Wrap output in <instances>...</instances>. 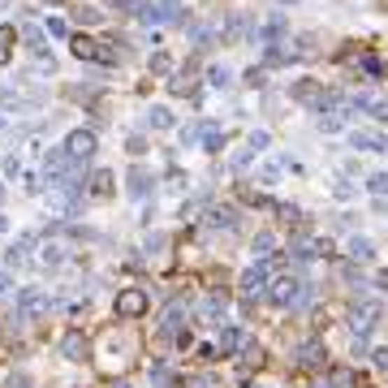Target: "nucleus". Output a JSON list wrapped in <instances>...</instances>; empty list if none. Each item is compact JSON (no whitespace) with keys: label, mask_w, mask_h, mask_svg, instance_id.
<instances>
[{"label":"nucleus","mask_w":388,"mask_h":388,"mask_svg":"<svg viewBox=\"0 0 388 388\" xmlns=\"http://www.w3.org/2000/svg\"><path fill=\"white\" fill-rule=\"evenodd\" d=\"M73 57L95 61V65H117V48H108L103 39H91V35H73Z\"/></svg>","instance_id":"obj_1"},{"label":"nucleus","mask_w":388,"mask_h":388,"mask_svg":"<svg viewBox=\"0 0 388 388\" xmlns=\"http://www.w3.org/2000/svg\"><path fill=\"white\" fill-rule=\"evenodd\" d=\"M138 13H143V22H147V26H164V22H181V17H186L177 0H147Z\"/></svg>","instance_id":"obj_2"},{"label":"nucleus","mask_w":388,"mask_h":388,"mask_svg":"<svg viewBox=\"0 0 388 388\" xmlns=\"http://www.w3.org/2000/svg\"><path fill=\"white\" fill-rule=\"evenodd\" d=\"M324 95H328V91H324V87L315 82V78H298V82L289 87V99H298V103H306V108H315V113L324 108Z\"/></svg>","instance_id":"obj_3"},{"label":"nucleus","mask_w":388,"mask_h":388,"mask_svg":"<svg viewBox=\"0 0 388 388\" xmlns=\"http://www.w3.org/2000/svg\"><path fill=\"white\" fill-rule=\"evenodd\" d=\"M147 306H151V302H147L143 289H121V294H117V315H121V319H138V315H147Z\"/></svg>","instance_id":"obj_4"},{"label":"nucleus","mask_w":388,"mask_h":388,"mask_svg":"<svg viewBox=\"0 0 388 388\" xmlns=\"http://www.w3.org/2000/svg\"><path fill=\"white\" fill-rule=\"evenodd\" d=\"M298 294H302V276H280V280H272V289H268V298L276 306H294Z\"/></svg>","instance_id":"obj_5"},{"label":"nucleus","mask_w":388,"mask_h":388,"mask_svg":"<svg viewBox=\"0 0 388 388\" xmlns=\"http://www.w3.org/2000/svg\"><path fill=\"white\" fill-rule=\"evenodd\" d=\"M43 310H48V294L43 289L31 285V289L17 294V319H35V315H43Z\"/></svg>","instance_id":"obj_6"},{"label":"nucleus","mask_w":388,"mask_h":388,"mask_svg":"<svg viewBox=\"0 0 388 388\" xmlns=\"http://www.w3.org/2000/svg\"><path fill=\"white\" fill-rule=\"evenodd\" d=\"M65 151L73 155V160H91L95 155V129H73V134L65 138Z\"/></svg>","instance_id":"obj_7"},{"label":"nucleus","mask_w":388,"mask_h":388,"mask_svg":"<svg viewBox=\"0 0 388 388\" xmlns=\"http://www.w3.org/2000/svg\"><path fill=\"white\" fill-rule=\"evenodd\" d=\"M375 324H380V306H375V302H367V306H358V310H354V319H350L354 336H367V332H371Z\"/></svg>","instance_id":"obj_8"},{"label":"nucleus","mask_w":388,"mask_h":388,"mask_svg":"<svg viewBox=\"0 0 388 388\" xmlns=\"http://www.w3.org/2000/svg\"><path fill=\"white\" fill-rule=\"evenodd\" d=\"M61 354H65L69 362H87V358H91V341H87L82 332H69L65 341H61Z\"/></svg>","instance_id":"obj_9"},{"label":"nucleus","mask_w":388,"mask_h":388,"mask_svg":"<svg viewBox=\"0 0 388 388\" xmlns=\"http://www.w3.org/2000/svg\"><path fill=\"white\" fill-rule=\"evenodd\" d=\"M242 294H246V298H259V294H268V268H264V264H254V268L242 276Z\"/></svg>","instance_id":"obj_10"},{"label":"nucleus","mask_w":388,"mask_h":388,"mask_svg":"<svg viewBox=\"0 0 388 388\" xmlns=\"http://www.w3.org/2000/svg\"><path fill=\"white\" fill-rule=\"evenodd\" d=\"M350 143H354L358 151H388V138L380 134V129H354Z\"/></svg>","instance_id":"obj_11"},{"label":"nucleus","mask_w":388,"mask_h":388,"mask_svg":"<svg viewBox=\"0 0 388 388\" xmlns=\"http://www.w3.org/2000/svg\"><path fill=\"white\" fill-rule=\"evenodd\" d=\"M280 35H285V17H280V13H276L268 26H259V31H254V39L264 43V48H276V43H280Z\"/></svg>","instance_id":"obj_12"},{"label":"nucleus","mask_w":388,"mask_h":388,"mask_svg":"<svg viewBox=\"0 0 388 388\" xmlns=\"http://www.w3.org/2000/svg\"><path fill=\"white\" fill-rule=\"evenodd\" d=\"M246 31H250V17H246V13H233V17L224 22V31H220V35H224L229 43H242V39H246Z\"/></svg>","instance_id":"obj_13"},{"label":"nucleus","mask_w":388,"mask_h":388,"mask_svg":"<svg viewBox=\"0 0 388 388\" xmlns=\"http://www.w3.org/2000/svg\"><path fill=\"white\" fill-rule=\"evenodd\" d=\"M199 143H203V151H220L224 147V129L220 125H199Z\"/></svg>","instance_id":"obj_14"},{"label":"nucleus","mask_w":388,"mask_h":388,"mask_svg":"<svg viewBox=\"0 0 388 388\" xmlns=\"http://www.w3.org/2000/svg\"><path fill=\"white\" fill-rule=\"evenodd\" d=\"M199 315H203L207 324H220V315H224V294H212V298L199 306Z\"/></svg>","instance_id":"obj_15"},{"label":"nucleus","mask_w":388,"mask_h":388,"mask_svg":"<svg viewBox=\"0 0 388 388\" xmlns=\"http://www.w3.org/2000/svg\"><path fill=\"white\" fill-rule=\"evenodd\" d=\"M298 367H324V350H319V341H306V345L298 350Z\"/></svg>","instance_id":"obj_16"},{"label":"nucleus","mask_w":388,"mask_h":388,"mask_svg":"<svg viewBox=\"0 0 388 388\" xmlns=\"http://www.w3.org/2000/svg\"><path fill=\"white\" fill-rule=\"evenodd\" d=\"M250 250H254V259H259V264H264V259H272V254H276V238H272V233H259Z\"/></svg>","instance_id":"obj_17"},{"label":"nucleus","mask_w":388,"mask_h":388,"mask_svg":"<svg viewBox=\"0 0 388 388\" xmlns=\"http://www.w3.org/2000/svg\"><path fill=\"white\" fill-rule=\"evenodd\" d=\"M371 254H375V246L367 238H350V259H354V264H367Z\"/></svg>","instance_id":"obj_18"},{"label":"nucleus","mask_w":388,"mask_h":388,"mask_svg":"<svg viewBox=\"0 0 388 388\" xmlns=\"http://www.w3.org/2000/svg\"><path fill=\"white\" fill-rule=\"evenodd\" d=\"M147 190H151V173H147V168H134V173H129V194L143 199Z\"/></svg>","instance_id":"obj_19"},{"label":"nucleus","mask_w":388,"mask_h":388,"mask_svg":"<svg viewBox=\"0 0 388 388\" xmlns=\"http://www.w3.org/2000/svg\"><path fill=\"white\" fill-rule=\"evenodd\" d=\"M147 121H151V129H168L173 125V113L164 108V103H155V108L147 113Z\"/></svg>","instance_id":"obj_20"},{"label":"nucleus","mask_w":388,"mask_h":388,"mask_svg":"<svg viewBox=\"0 0 388 388\" xmlns=\"http://www.w3.org/2000/svg\"><path fill=\"white\" fill-rule=\"evenodd\" d=\"M207 224H212V229H233V224H238V216H233L229 207H216V212L207 216Z\"/></svg>","instance_id":"obj_21"},{"label":"nucleus","mask_w":388,"mask_h":388,"mask_svg":"<svg viewBox=\"0 0 388 388\" xmlns=\"http://www.w3.org/2000/svg\"><path fill=\"white\" fill-rule=\"evenodd\" d=\"M190 87H194V78H190V69H186V73H177V78H168V91H173V95H186Z\"/></svg>","instance_id":"obj_22"},{"label":"nucleus","mask_w":388,"mask_h":388,"mask_svg":"<svg viewBox=\"0 0 388 388\" xmlns=\"http://www.w3.org/2000/svg\"><path fill=\"white\" fill-rule=\"evenodd\" d=\"M91 194H113V177L108 173H95L91 177Z\"/></svg>","instance_id":"obj_23"},{"label":"nucleus","mask_w":388,"mask_h":388,"mask_svg":"<svg viewBox=\"0 0 388 388\" xmlns=\"http://www.w3.org/2000/svg\"><path fill=\"white\" fill-rule=\"evenodd\" d=\"M246 147H250L254 155H259V151H268V129H254V134L246 138Z\"/></svg>","instance_id":"obj_24"},{"label":"nucleus","mask_w":388,"mask_h":388,"mask_svg":"<svg viewBox=\"0 0 388 388\" xmlns=\"http://www.w3.org/2000/svg\"><path fill=\"white\" fill-rule=\"evenodd\" d=\"M73 17H78V22H87V26H99V22H103V13H99V9H73Z\"/></svg>","instance_id":"obj_25"},{"label":"nucleus","mask_w":388,"mask_h":388,"mask_svg":"<svg viewBox=\"0 0 388 388\" xmlns=\"http://www.w3.org/2000/svg\"><path fill=\"white\" fill-rule=\"evenodd\" d=\"M207 82H212V87H229L233 78H229V69H224V65H216L212 73H207Z\"/></svg>","instance_id":"obj_26"},{"label":"nucleus","mask_w":388,"mask_h":388,"mask_svg":"<svg viewBox=\"0 0 388 388\" xmlns=\"http://www.w3.org/2000/svg\"><path fill=\"white\" fill-rule=\"evenodd\" d=\"M151 73H173V61L164 57V52H155V57H151Z\"/></svg>","instance_id":"obj_27"},{"label":"nucleus","mask_w":388,"mask_h":388,"mask_svg":"<svg viewBox=\"0 0 388 388\" xmlns=\"http://www.w3.org/2000/svg\"><path fill=\"white\" fill-rule=\"evenodd\" d=\"M9 39H13V31L5 26V31H0V65H9V57H13V52H9Z\"/></svg>","instance_id":"obj_28"},{"label":"nucleus","mask_w":388,"mask_h":388,"mask_svg":"<svg viewBox=\"0 0 388 388\" xmlns=\"http://www.w3.org/2000/svg\"><path fill=\"white\" fill-rule=\"evenodd\" d=\"M367 186H371V194H380V199H384V194H388V173H375Z\"/></svg>","instance_id":"obj_29"},{"label":"nucleus","mask_w":388,"mask_h":388,"mask_svg":"<svg viewBox=\"0 0 388 388\" xmlns=\"http://www.w3.org/2000/svg\"><path fill=\"white\" fill-rule=\"evenodd\" d=\"M48 35H52V39H65V35H69V26H65L61 17H48Z\"/></svg>","instance_id":"obj_30"},{"label":"nucleus","mask_w":388,"mask_h":388,"mask_svg":"<svg viewBox=\"0 0 388 388\" xmlns=\"http://www.w3.org/2000/svg\"><path fill=\"white\" fill-rule=\"evenodd\" d=\"M358 65H362V73H371V78H380V73H384V65H380L375 57H358Z\"/></svg>","instance_id":"obj_31"},{"label":"nucleus","mask_w":388,"mask_h":388,"mask_svg":"<svg viewBox=\"0 0 388 388\" xmlns=\"http://www.w3.org/2000/svg\"><path fill=\"white\" fill-rule=\"evenodd\" d=\"M250 160H254V151H250V147H242V151H238V155H233V160H229V164H233V168H238V173H242V168H246Z\"/></svg>","instance_id":"obj_32"},{"label":"nucleus","mask_w":388,"mask_h":388,"mask_svg":"<svg viewBox=\"0 0 388 388\" xmlns=\"http://www.w3.org/2000/svg\"><path fill=\"white\" fill-rule=\"evenodd\" d=\"M246 82L250 87H264L268 82V69H246Z\"/></svg>","instance_id":"obj_33"},{"label":"nucleus","mask_w":388,"mask_h":388,"mask_svg":"<svg viewBox=\"0 0 388 388\" xmlns=\"http://www.w3.org/2000/svg\"><path fill=\"white\" fill-rule=\"evenodd\" d=\"M186 388H220V380H212V375H194Z\"/></svg>","instance_id":"obj_34"},{"label":"nucleus","mask_w":388,"mask_h":388,"mask_svg":"<svg viewBox=\"0 0 388 388\" xmlns=\"http://www.w3.org/2000/svg\"><path fill=\"white\" fill-rule=\"evenodd\" d=\"M5 388H31V375H22V371H17V375H9V384H5Z\"/></svg>","instance_id":"obj_35"},{"label":"nucleus","mask_w":388,"mask_h":388,"mask_svg":"<svg viewBox=\"0 0 388 388\" xmlns=\"http://www.w3.org/2000/svg\"><path fill=\"white\" fill-rule=\"evenodd\" d=\"M160 246H164V233H151V238H147V254H155Z\"/></svg>","instance_id":"obj_36"},{"label":"nucleus","mask_w":388,"mask_h":388,"mask_svg":"<svg viewBox=\"0 0 388 388\" xmlns=\"http://www.w3.org/2000/svg\"><path fill=\"white\" fill-rule=\"evenodd\" d=\"M181 143H199V125H186V129H181Z\"/></svg>","instance_id":"obj_37"},{"label":"nucleus","mask_w":388,"mask_h":388,"mask_svg":"<svg viewBox=\"0 0 388 388\" xmlns=\"http://www.w3.org/2000/svg\"><path fill=\"white\" fill-rule=\"evenodd\" d=\"M375 367H380V371H388V350H375Z\"/></svg>","instance_id":"obj_38"},{"label":"nucleus","mask_w":388,"mask_h":388,"mask_svg":"<svg viewBox=\"0 0 388 388\" xmlns=\"http://www.w3.org/2000/svg\"><path fill=\"white\" fill-rule=\"evenodd\" d=\"M113 5H117V9H129V5H138V0H113Z\"/></svg>","instance_id":"obj_39"},{"label":"nucleus","mask_w":388,"mask_h":388,"mask_svg":"<svg viewBox=\"0 0 388 388\" xmlns=\"http://www.w3.org/2000/svg\"><path fill=\"white\" fill-rule=\"evenodd\" d=\"M5 289H9V276H5V272H0V294H5Z\"/></svg>","instance_id":"obj_40"},{"label":"nucleus","mask_w":388,"mask_h":388,"mask_svg":"<svg viewBox=\"0 0 388 388\" xmlns=\"http://www.w3.org/2000/svg\"><path fill=\"white\" fill-rule=\"evenodd\" d=\"M380 289H388V272H380Z\"/></svg>","instance_id":"obj_41"},{"label":"nucleus","mask_w":388,"mask_h":388,"mask_svg":"<svg viewBox=\"0 0 388 388\" xmlns=\"http://www.w3.org/2000/svg\"><path fill=\"white\" fill-rule=\"evenodd\" d=\"M315 388H336V384H328V380H324V384H315Z\"/></svg>","instance_id":"obj_42"},{"label":"nucleus","mask_w":388,"mask_h":388,"mask_svg":"<svg viewBox=\"0 0 388 388\" xmlns=\"http://www.w3.org/2000/svg\"><path fill=\"white\" fill-rule=\"evenodd\" d=\"M117 388H129V384H117Z\"/></svg>","instance_id":"obj_43"}]
</instances>
